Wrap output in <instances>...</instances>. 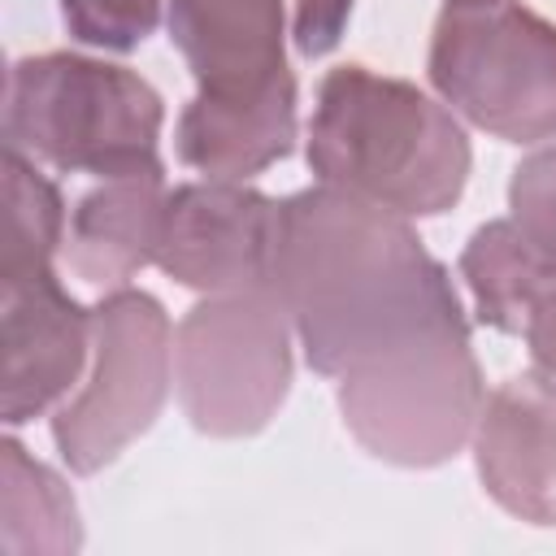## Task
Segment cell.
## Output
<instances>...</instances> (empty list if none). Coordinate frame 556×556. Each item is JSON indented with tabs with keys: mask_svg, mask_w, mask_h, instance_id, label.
<instances>
[{
	"mask_svg": "<svg viewBox=\"0 0 556 556\" xmlns=\"http://www.w3.org/2000/svg\"><path fill=\"white\" fill-rule=\"evenodd\" d=\"M269 291L326 378L465 321L447 269L421 248L408 217L326 182L278 204Z\"/></svg>",
	"mask_w": 556,
	"mask_h": 556,
	"instance_id": "obj_1",
	"label": "cell"
},
{
	"mask_svg": "<svg viewBox=\"0 0 556 556\" xmlns=\"http://www.w3.org/2000/svg\"><path fill=\"white\" fill-rule=\"evenodd\" d=\"M317 182L404 217L447 213L469 178V139L456 117L404 78L339 65L321 78L308 122Z\"/></svg>",
	"mask_w": 556,
	"mask_h": 556,
	"instance_id": "obj_2",
	"label": "cell"
},
{
	"mask_svg": "<svg viewBox=\"0 0 556 556\" xmlns=\"http://www.w3.org/2000/svg\"><path fill=\"white\" fill-rule=\"evenodd\" d=\"M161 96L130 70L43 52L9 74L4 143L70 174H126L156 165Z\"/></svg>",
	"mask_w": 556,
	"mask_h": 556,
	"instance_id": "obj_3",
	"label": "cell"
},
{
	"mask_svg": "<svg viewBox=\"0 0 556 556\" xmlns=\"http://www.w3.org/2000/svg\"><path fill=\"white\" fill-rule=\"evenodd\" d=\"M486 395L469 348V321L426 330L339 378V413L352 439L404 469L452 460L478 426Z\"/></svg>",
	"mask_w": 556,
	"mask_h": 556,
	"instance_id": "obj_4",
	"label": "cell"
},
{
	"mask_svg": "<svg viewBox=\"0 0 556 556\" xmlns=\"http://www.w3.org/2000/svg\"><path fill=\"white\" fill-rule=\"evenodd\" d=\"M430 83L495 139H556V26L521 0H447L430 39Z\"/></svg>",
	"mask_w": 556,
	"mask_h": 556,
	"instance_id": "obj_5",
	"label": "cell"
},
{
	"mask_svg": "<svg viewBox=\"0 0 556 556\" xmlns=\"http://www.w3.org/2000/svg\"><path fill=\"white\" fill-rule=\"evenodd\" d=\"M178 400L200 434L243 439L274 421L291 387V317L269 287L204 295L174 339Z\"/></svg>",
	"mask_w": 556,
	"mask_h": 556,
	"instance_id": "obj_6",
	"label": "cell"
},
{
	"mask_svg": "<svg viewBox=\"0 0 556 556\" xmlns=\"http://www.w3.org/2000/svg\"><path fill=\"white\" fill-rule=\"evenodd\" d=\"M169 317L148 291L117 287L91 308V374L52 417V439L74 473H96L135 443L169 395Z\"/></svg>",
	"mask_w": 556,
	"mask_h": 556,
	"instance_id": "obj_7",
	"label": "cell"
},
{
	"mask_svg": "<svg viewBox=\"0 0 556 556\" xmlns=\"http://www.w3.org/2000/svg\"><path fill=\"white\" fill-rule=\"evenodd\" d=\"M278 204L243 182L208 178L178 187L165 204L156 265L204 295L269 287V243Z\"/></svg>",
	"mask_w": 556,
	"mask_h": 556,
	"instance_id": "obj_8",
	"label": "cell"
},
{
	"mask_svg": "<svg viewBox=\"0 0 556 556\" xmlns=\"http://www.w3.org/2000/svg\"><path fill=\"white\" fill-rule=\"evenodd\" d=\"M0 326H4V387L0 408L9 426L39 417L61 400L91 352V313L65 295L52 269L0 278Z\"/></svg>",
	"mask_w": 556,
	"mask_h": 556,
	"instance_id": "obj_9",
	"label": "cell"
},
{
	"mask_svg": "<svg viewBox=\"0 0 556 556\" xmlns=\"http://www.w3.org/2000/svg\"><path fill=\"white\" fill-rule=\"evenodd\" d=\"M473 460L486 495L530 521L556 526V378L543 369L508 378L478 413Z\"/></svg>",
	"mask_w": 556,
	"mask_h": 556,
	"instance_id": "obj_10",
	"label": "cell"
},
{
	"mask_svg": "<svg viewBox=\"0 0 556 556\" xmlns=\"http://www.w3.org/2000/svg\"><path fill=\"white\" fill-rule=\"evenodd\" d=\"M169 39L200 91L248 100L291 70L282 65V0H169Z\"/></svg>",
	"mask_w": 556,
	"mask_h": 556,
	"instance_id": "obj_11",
	"label": "cell"
},
{
	"mask_svg": "<svg viewBox=\"0 0 556 556\" xmlns=\"http://www.w3.org/2000/svg\"><path fill=\"white\" fill-rule=\"evenodd\" d=\"M165 204L169 195L161 161L104 178L74 208L65 239L70 269L91 287H122L130 274L156 261Z\"/></svg>",
	"mask_w": 556,
	"mask_h": 556,
	"instance_id": "obj_12",
	"label": "cell"
},
{
	"mask_svg": "<svg viewBox=\"0 0 556 556\" xmlns=\"http://www.w3.org/2000/svg\"><path fill=\"white\" fill-rule=\"evenodd\" d=\"M295 139V78H278L269 91L248 100H213L195 96L178 117V156L182 165L208 178H252L278 156L291 152Z\"/></svg>",
	"mask_w": 556,
	"mask_h": 556,
	"instance_id": "obj_13",
	"label": "cell"
},
{
	"mask_svg": "<svg viewBox=\"0 0 556 556\" xmlns=\"http://www.w3.org/2000/svg\"><path fill=\"white\" fill-rule=\"evenodd\" d=\"M460 274L473 291L478 321L504 334L526 330L539 300L556 287V261L543 256L513 226V217L473 230V239L460 252Z\"/></svg>",
	"mask_w": 556,
	"mask_h": 556,
	"instance_id": "obj_14",
	"label": "cell"
},
{
	"mask_svg": "<svg viewBox=\"0 0 556 556\" xmlns=\"http://www.w3.org/2000/svg\"><path fill=\"white\" fill-rule=\"evenodd\" d=\"M0 552L4 556H65L83 543L78 504L70 486L39 465L17 439L0 443Z\"/></svg>",
	"mask_w": 556,
	"mask_h": 556,
	"instance_id": "obj_15",
	"label": "cell"
},
{
	"mask_svg": "<svg viewBox=\"0 0 556 556\" xmlns=\"http://www.w3.org/2000/svg\"><path fill=\"white\" fill-rule=\"evenodd\" d=\"M61 195L56 187L26 161V152L4 143V248L0 278L52 269V252L61 243Z\"/></svg>",
	"mask_w": 556,
	"mask_h": 556,
	"instance_id": "obj_16",
	"label": "cell"
},
{
	"mask_svg": "<svg viewBox=\"0 0 556 556\" xmlns=\"http://www.w3.org/2000/svg\"><path fill=\"white\" fill-rule=\"evenodd\" d=\"M74 39L109 52H130L143 43L161 17V0H61Z\"/></svg>",
	"mask_w": 556,
	"mask_h": 556,
	"instance_id": "obj_17",
	"label": "cell"
},
{
	"mask_svg": "<svg viewBox=\"0 0 556 556\" xmlns=\"http://www.w3.org/2000/svg\"><path fill=\"white\" fill-rule=\"evenodd\" d=\"M508 208H513V226L543 256L556 261V143L552 148H539L534 156H526L513 169Z\"/></svg>",
	"mask_w": 556,
	"mask_h": 556,
	"instance_id": "obj_18",
	"label": "cell"
},
{
	"mask_svg": "<svg viewBox=\"0 0 556 556\" xmlns=\"http://www.w3.org/2000/svg\"><path fill=\"white\" fill-rule=\"evenodd\" d=\"M352 0H295V43L308 56H321L339 43Z\"/></svg>",
	"mask_w": 556,
	"mask_h": 556,
	"instance_id": "obj_19",
	"label": "cell"
},
{
	"mask_svg": "<svg viewBox=\"0 0 556 556\" xmlns=\"http://www.w3.org/2000/svg\"><path fill=\"white\" fill-rule=\"evenodd\" d=\"M526 343H530V356L543 374L556 378V287L539 300V308L530 313L526 321Z\"/></svg>",
	"mask_w": 556,
	"mask_h": 556,
	"instance_id": "obj_20",
	"label": "cell"
}]
</instances>
